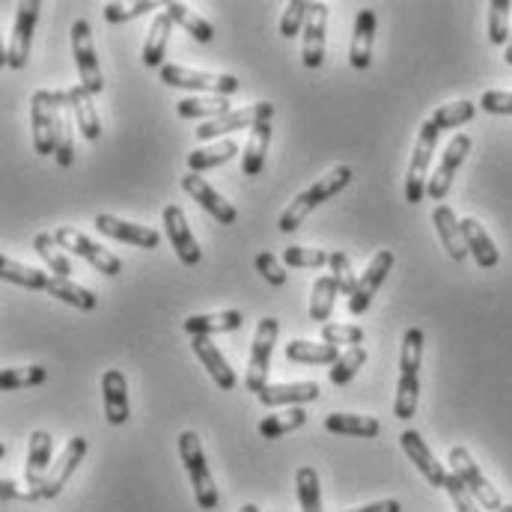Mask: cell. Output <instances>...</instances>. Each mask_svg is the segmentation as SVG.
<instances>
[{"instance_id":"obj_1","label":"cell","mask_w":512,"mask_h":512,"mask_svg":"<svg viewBox=\"0 0 512 512\" xmlns=\"http://www.w3.org/2000/svg\"><path fill=\"white\" fill-rule=\"evenodd\" d=\"M349 182H352V167H346V164H337L334 170H328L325 176H319L307 191H301V194L280 212V221H277L280 233H295V230L304 224V218H307L316 206H322L325 200H331L334 194H340Z\"/></svg>"},{"instance_id":"obj_2","label":"cell","mask_w":512,"mask_h":512,"mask_svg":"<svg viewBox=\"0 0 512 512\" xmlns=\"http://www.w3.org/2000/svg\"><path fill=\"white\" fill-rule=\"evenodd\" d=\"M423 331L408 328L402 337V355H399V382H396V402L393 414L399 420H411L420 399V361H423Z\"/></svg>"},{"instance_id":"obj_3","label":"cell","mask_w":512,"mask_h":512,"mask_svg":"<svg viewBox=\"0 0 512 512\" xmlns=\"http://www.w3.org/2000/svg\"><path fill=\"white\" fill-rule=\"evenodd\" d=\"M84 456H87V438H84V435H75V438L66 444L63 456L54 462V468H51L48 474H42V477L24 474V477H27V489L33 492V498H36V501H51V498H57V495L63 492V486L69 483V477L75 474V468L84 462Z\"/></svg>"},{"instance_id":"obj_4","label":"cell","mask_w":512,"mask_h":512,"mask_svg":"<svg viewBox=\"0 0 512 512\" xmlns=\"http://www.w3.org/2000/svg\"><path fill=\"white\" fill-rule=\"evenodd\" d=\"M179 456H182L185 471H188V477H191L197 507H200V510H215V507H218V486H215L212 471H209V465H206L203 444H200L197 432L188 429V432L179 435Z\"/></svg>"},{"instance_id":"obj_5","label":"cell","mask_w":512,"mask_h":512,"mask_svg":"<svg viewBox=\"0 0 512 512\" xmlns=\"http://www.w3.org/2000/svg\"><path fill=\"white\" fill-rule=\"evenodd\" d=\"M161 81L167 87H179V90H194V93H215V96H233L239 93L242 81L236 75H218V72H197L188 66H176V63H164L161 66Z\"/></svg>"},{"instance_id":"obj_6","label":"cell","mask_w":512,"mask_h":512,"mask_svg":"<svg viewBox=\"0 0 512 512\" xmlns=\"http://www.w3.org/2000/svg\"><path fill=\"white\" fill-rule=\"evenodd\" d=\"M438 134L441 128L435 126L432 120H426L420 126L417 134V143H414V155H411V164H408V176H405V200L411 206H417L426 194V185H429V164H432V152L438 146Z\"/></svg>"},{"instance_id":"obj_7","label":"cell","mask_w":512,"mask_h":512,"mask_svg":"<svg viewBox=\"0 0 512 512\" xmlns=\"http://www.w3.org/2000/svg\"><path fill=\"white\" fill-rule=\"evenodd\" d=\"M277 331H280V322L274 316H265L256 325L251 364H248V376H245V387L256 396L268 387V370H271V352H274V343H277Z\"/></svg>"},{"instance_id":"obj_8","label":"cell","mask_w":512,"mask_h":512,"mask_svg":"<svg viewBox=\"0 0 512 512\" xmlns=\"http://www.w3.org/2000/svg\"><path fill=\"white\" fill-rule=\"evenodd\" d=\"M72 54H75L78 72H81V87H84L90 96H99V93L105 90V78H102L99 57H96V48H93L90 21H84V18H78V21L72 24Z\"/></svg>"},{"instance_id":"obj_9","label":"cell","mask_w":512,"mask_h":512,"mask_svg":"<svg viewBox=\"0 0 512 512\" xmlns=\"http://www.w3.org/2000/svg\"><path fill=\"white\" fill-rule=\"evenodd\" d=\"M450 465H453V474L471 489V495L480 501V507L483 510H492L498 512L504 507V501H501V495H498V489L486 480V474L480 471V465L471 459V453L465 450V447H453L450 450Z\"/></svg>"},{"instance_id":"obj_10","label":"cell","mask_w":512,"mask_h":512,"mask_svg":"<svg viewBox=\"0 0 512 512\" xmlns=\"http://www.w3.org/2000/svg\"><path fill=\"white\" fill-rule=\"evenodd\" d=\"M54 239H57L60 248H66L69 254L81 256V259H87L96 271H102V274H108V277H117V274L123 271V259H120V256L105 251L102 245H96L93 239H87L84 233H78V230H72V227L54 230Z\"/></svg>"},{"instance_id":"obj_11","label":"cell","mask_w":512,"mask_h":512,"mask_svg":"<svg viewBox=\"0 0 512 512\" xmlns=\"http://www.w3.org/2000/svg\"><path fill=\"white\" fill-rule=\"evenodd\" d=\"M39 9H42L39 0L18 3L15 24H12V39L6 45V66L9 69H24L27 66L30 45H33V30H36V21H39Z\"/></svg>"},{"instance_id":"obj_12","label":"cell","mask_w":512,"mask_h":512,"mask_svg":"<svg viewBox=\"0 0 512 512\" xmlns=\"http://www.w3.org/2000/svg\"><path fill=\"white\" fill-rule=\"evenodd\" d=\"M471 146H474V140H471L468 134H456V137L447 143V149H444V155H441V161H438V167H435V173H432V179H429V185H426V194H429L432 200H444V197H447V191H450V185H453V176H456V170L462 167V161L468 158Z\"/></svg>"},{"instance_id":"obj_13","label":"cell","mask_w":512,"mask_h":512,"mask_svg":"<svg viewBox=\"0 0 512 512\" xmlns=\"http://www.w3.org/2000/svg\"><path fill=\"white\" fill-rule=\"evenodd\" d=\"M274 117V105L271 102H256L251 108H242V111H233L221 120H212V123H203L197 128V140H218L230 131H239V128H256L259 123H271Z\"/></svg>"},{"instance_id":"obj_14","label":"cell","mask_w":512,"mask_h":512,"mask_svg":"<svg viewBox=\"0 0 512 512\" xmlns=\"http://www.w3.org/2000/svg\"><path fill=\"white\" fill-rule=\"evenodd\" d=\"M182 191H185L191 200H197L218 224H224V227H233V224H236L239 212L233 209V203L224 200L200 173H185V176H182Z\"/></svg>"},{"instance_id":"obj_15","label":"cell","mask_w":512,"mask_h":512,"mask_svg":"<svg viewBox=\"0 0 512 512\" xmlns=\"http://www.w3.org/2000/svg\"><path fill=\"white\" fill-rule=\"evenodd\" d=\"M161 221H164L167 239H170L173 251L179 256V262H182V265H197L203 254H200V245H197V239H194V230L188 227V218H185L182 206H173V203H170V206L161 212Z\"/></svg>"},{"instance_id":"obj_16","label":"cell","mask_w":512,"mask_h":512,"mask_svg":"<svg viewBox=\"0 0 512 512\" xmlns=\"http://www.w3.org/2000/svg\"><path fill=\"white\" fill-rule=\"evenodd\" d=\"M30 126H33V149L39 155H57L60 146V128H63V114L39 99L30 105Z\"/></svg>"},{"instance_id":"obj_17","label":"cell","mask_w":512,"mask_h":512,"mask_svg":"<svg viewBox=\"0 0 512 512\" xmlns=\"http://www.w3.org/2000/svg\"><path fill=\"white\" fill-rule=\"evenodd\" d=\"M399 444H402V450L408 453V459L417 465V471L426 477V483L432 486V489H444L447 486V471H444V465L435 459V453L426 447V441H423V435L420 432H414V429H405L402 435H399Z\"/></svg>"},{"instance_id":"obj_18","label":"cell","mask_w":512,"mask_h":512,"mask_svg":"<svg viewBox=\"0 0 512 512\" xmlns=\"http://www.w3.org/2000/svg\"><path fill=\"white\" fill-rule=\"evenodd\" d=\"M96 230L105 233L108 239H117V242H128L134 248H158L161 245V233L152 230V227H143V224H131V221H123V218H114V215H96Z\"/></svg>"},{"instance_id":"obj_19","label":"cell","mask_w":512,"mask_h":512,"mask_svg":"<svg viewBox=\"0 0 512 512\" xmlns=\"http://www.w3.org/2000/svg\"><path fill=\"white\" fill-rule=\"evenodd\" d=\"M390 268H393V251L382 248L379 254L370 259L367 271L361 274V283H358L355 295L349 298V313H352V316H361V313L370 307L373 295L379 292V286L384 283V277L390 274Z\"/></svg>"},{"instance_id":"obj_20","label":"cell","mask_w":512,"mask_h":512,"mask_svg":"<svg viewBox=\"0 0 512 512\" xmlns=\"http://www.w3.org/2000/svg\"><path fill=\"white\" fill-rule=\"evenodd\" d=\"M325 27H328V6L325 3H310V15L304 24V66L319 69L325 63Z\"/></svg>"},{"instance_id":"obj_21","label":"cell","mask_w":512,"mask_h":512,"mask_svg":"<svg viewBox=\"0 0 512 512\" xmlns=\"http://www.w3.org/2000/svg\"><path fill=\"white\" fill-rule=\"evenodd\" d=\"M376 12L373 9H361L355 18V33H352V48H349V63L355 69H370L373 63V39H376Z\"/></svg>"},{"instance_id":"obj_22","label":"cell","mask_w":512,"mask_h":512,"mask_svg":"<svg viewBox=\"0 0 512 512\" xmlns=\"http://www.w3.org/2000/svg\"><path fill=\"white\" fill-rule=\"evenodd\" d=\"M432 224H435V233L444 245L447 256L453 262H462L468 256V245H465V233H462V221L456 218V212L450 206H438L432 212Z\"/></svg>"},{"instance_id":"obj_23","label":"cell","mask_w":512,"mask_h":512,"mask_svg":"<svg viewBox=\"0 0 512 512\" xmlns=\"http://www.w3.org/2000/svg\"><path fill=\"white\" fill-rule=\"evenodd\" d=\"M191 349H194V355L200 358V364L209 370V376L215 379V384H218L221 390H233V387L239 384L233 367L227 364V358L221 355V349H218L209 337H191Z\"/></svg>"},{"instance_id":"obj_24","label":"cell","mask_w":512,"mask_h":512,"mask_svg":"<svg viewBox=\"0 0 512 512\" xmlns=\"http://www.w3.org/2000/svg\"><path fill=\"white\" fill-rule=\"evenodd\" d=\"M245 325V316L239 310H221V313H200V316H188L182 322L185 334L191 337H212V334H230L239 331Z\"/></svg>"},{"instance_id":"obj_25","label":"cell","mask_w":512,"mask_h":512,"mask_svg":"<svg viewBox=\"0 0 512 512\" xmlns=\"http://www.w3.org/2000/svg\"><path fill=\"white\" fill-rule=\"evenodd\" d=\"M102 402L108 423L123 426L128 420V382L123 370H108L102 376Z\"/></svg>"},{"instance_id":"obj_26","label":"cell","mask_w":512,"mask_h":512,"mask_svg":"<svg viewBox=\"0 0 512 512\" xmlns=\"http://www.w3.org/2000/svg\"><path fill=\"white\" fill-rule=\"evenodd\" d=\"M265 408L274 405H304V402H316L319 399V384L316 382H283V384H268L259 396H256Z\"/></svg>"},{"instance_id":"obj_27","label":"cell","mask_w":512,"mask_h":512,"mask_svg":"<svg viewBox=\"0 0 512 512\" xmlns=\"http://www.w3.org/2000/svg\"><path fill=\"white\" fill-rule=\"evenodd\" d=\"M462 233H465V245L468 254L477 259L480 268H495L501 262V254L492 242V236L483 230V224L477 218H462Z\"/></svg>"},{"instance_id":"obj_28","label":"cell","mask_w":512,"mask_h":512,"mask_svg":"<svg viewBox=\"0 0 512 512\" xmlns=\"http://www.w3.org/2000/svg\"><path fill=\"white\" fill-rule=\"evenodd\" d=\"M170 33H173V18L167 12H158L152 18V27L146 33V45H143V63L149 69H161L164 66V54L170 45Z\"/></svg>"},{"instance_id":"obj_29","label":"cell","mask_w":512,"mask_h":512,"mask_svg":"<svg viewBox=\"0 0 512 512\" xmlns=\"http://www.w3.org/2000/svg\"><path fill=\"white\" fill-rule=\"evenodd\" d=\"M176 111L182 120H209V123L233 114V108L224 96H191V99H182L176 105Z\"/></svg>"},{"instance_id":"obj_30","label":"cell","mask_w":512,"mask_h":512,"mask_svg":"<svg viewBox=\"0 0 512 512\" xmlns=\"http://www.w3.org/2000/svg\"><path fill=\"white\" fill-rule=\"evenodd\" d=\"M325 429L328 432H337V435H355V438H379L382 432V423L376 417H367V414H328L325 417Z\"/></svg>"},{"instance_id":"obj_31","label":"cell","mask_w":512,"mask_h":512,"mask_svg":"<svg viewBox=\"0 0 512 512\" xmlns=\"http://www.w3.org/2000/svg\"><path fill=\"white\" fill-rule=\"evenodd\" d=\"M239 155V143L236 140H215L212 146H200L188 155V173H203L212 167L227 164L230 158Z\"/></svg>"},{"instance_id":"obj_32","label":"cell","mask_w":512,"mask_h":512,"mask_svg":"<svg viewBox=\"0 0 512 512\" xmlns=\"http://www.w3.org/2000/svg\"><path fill=\"white\" fill-rule=\"evenodd\" d=\"M286 358L295 364H337L340 352L331 343H313V340H292L286 343Z\"/></svg>"},{"instance_id":"obj_33","label":"cell","mask_w":512,"mask_h":512,"mask_svg":"<svg viewBox=\"0 0 512 512\" xmlns=\"http://www.w3.org/2000/svg\"><path fill=\"white\" fill-rule=\"evenodd\" d=\"M72 111H75V123H78L81 134H84L87 140H99V137H102L99 111H96V105H93V96H90L81 84L72 87Z\"/></svg>"},{"instance_id":"obj_34","label":"cell","mask_w":512,"mask_h":512,"mask_svg":"<svg viewBox=\"0 0 512 512\" xmlns=\"http://www.w3.org/2000/svg\"><path fill=\"white\" fill-rule=\"evenodd\" d=\"M307 423V411L301 408V405H289V408H283V411H277V414H268L265 420H259V435L262 438H283L286 432H295V429H301Z\"/></svg>"},{"instance_id":"obj_35","label":"cell","mask_w":512,"mask_h":512,"mask_svg":"<svg viewBox=\"0 0 512 512\" xmlns=\"http://www.w3.org/2000/svg\"><path fill=\"white\" fill-rule=\"evenodd\" d=\"M164 12L173 18V24H179L185 33H191L197 42H203V45H206V42H212V39H215V27H212L203 15H197L194 9H188L185 3H167V6H164Z\"/></svg>"},{"instance_id":"obj_36","label":"cell","mask_w":512,"mask_h":512,"mask_svg":"<svg viewBox=\"0 0 512 512\" xmlns=\"http://www.w3.org/2000/svg\"><path fill=\"white\" fill-rule=\"evenodd\" d=\"M337 292H340V286H337V280L331 274H325V277H319L313 283V292H310V319L313 322L328 325L334 301H337Z\"/></svg>"},{"instance_id":"obj_37","label":"cell","mask_w":512,"mask_h":512,"mask_svg":"<svg viewBox=\"0 0 512 512\" xmlns=\"http://www.w3.org/2000/svg\"><path fill=\"white\" fill-rule=\"evenodd\" d=\"M51 456H54V438H51V432L36 429V432L30 435V447H27V468H24V474H36V477L48 474V471L54 468Z\"/></svg>"},{"instance_id":"obj_38","label":"cell","mask_w":512,"mask_h":512,"mask_svg":"<svg viewBox=\"0 0 512 512\" xmlns=\"http://www.w3.org/2000/svg\"><path fill=\"white\" fill-rule=\"evenodd\" d=\"M268 143H271V123H259L251 128L248 146L242 152V173L245 176H256L265 167V155H268Z\"/></svg>"},{"instance_id":"obj_39","label":"cell","mask_w":512,"mask_h":512,"mask_svg":"<svg viewBox=\"0 0 512 512\" xmlns=\"http://www.w3.org/2000/svg\"><path fill=\"white\" fill-rule=\"evenodd\" d=\"M0 277L15 283V286H27V289H48V283H51V274L30 268V265H21L9 256H0Z\"/></svg>"},{"instance_id":"obj_40","label":"cell","mask_w":512,"mask_h":512,"mask_svg":"<svg viewBox=\"0 0 512 512\" xmlns=\"http://www.w3.org/2000/svg\"><path fill=\"white\" fill-rule=\"evenodd\" d=\"M45 292H51L54 298H60V301H66V304H72L78 310H96V304H99V298L87 286H78L75 280L54 277V274H51V283H48Z\"/></svg>"},{"instance_id":"obj_41","label":"cell","mask_w":512,"mask_h":512,"mask_svg":"<svg viewBox=\"0 0 512 512\" xmlns=\"http://www.w3.org/2000/svg\"><path fill=\"white\" fill-rule=\"evenodd\" d=\"M33 251L42 256V262L54 271V277L72 280V262H69V256L60 251L54 233H39V236L33 239Z\"/></svg>"},{"instance_id":"obj_42","label":"cell","mask_w":512,"mask_h":512,"mask_svg":"<svg viewBox=\"0 0 512 512\" xmlns=\"http://www.w3.org/2000/svg\"><path fill=\"white\" fill-rule=\"evenodd\" d=\"M295 486H298L301 512H322V489H319V474H316L313 465H301L298 468Z\"/></svg>"},{"instance_id":"obj_43","label":"cell","mask_w":512,"mask_h":512,"mask_svg":"<svg viewBox=\"0 0 512 512\" xmlns=\"http://www.w3.org/2000/svg\"><path fill=\"white\" fill-rule=\"evenodd\" d=\"M48 379V370L39 367V364H30V367H6L0 373V387L3 390H21V387H39Z\"/></svg>"},{"instance_id":"obj_44","label":"cell","mask_w":512,"mask_h":512,"mask_svg":"<svg viewBox=\"0 0 512 512\" xmlns=\"http://www.w3.org/2000/svg\"><path fill=\"white\" fill-rule=\"evenodd\" d=\"M474 114H477V105H474V102H468V99H462V102L441 105L429 120L444 131V128H459V126H465V123H471V120H474Z\"/></svg>"},{"instance_id":"obj_45","label":"cell","mask_w":512,"mask_h":512,"mask_svg":"<svg viewBox=\"0 0 512 512\" xmlns=\"http://www.w3.org/2000/svg\"><path fill=\"white\" fill-rule=\"evenodd\" d=\"M510 15V0H492L489 3V39H492V45H507L510 42Z\"/></svg>"},{"instance_id":"obj_46","label":"cell","mask_w":512,"mask_h":512,"mask_svg":"<svg viewBox=\"0 0 512 512\" xmlns=\"http://www.w3.org/2000/svg\"><path fill=\"white\" fill-rule=\"evenodd\" d=\"M367 364V349L364 346H355V349H349V352H343L340 355V361L331 367V373H328V379L331 384H349L355 376H358V370Z\"/></svg>"},{"instance_id":"obj_47","label":"cell","mask_w":512,"mask_h":512,"mask_svg":"<svg viewBox=\"0 0 512 512\" xmlns=\"http://www.w3.org/2000/svg\"><path fill=\"white\" fill-rule=\"evenodd\" d=\"M307 15H310V3H304V0L286 3L283 18H280V36H283V39H295L298 33H304Z\"/></svg>"},{"instance_id":"obj_48","label":"cell","mask_w":512,"mask_h":512,"mask_svg":"<svg viewBox=\"0 0 512 512\" xmlns=\"http://www.w3.org/2000/svg\"><path fill=\"white\" fill-rule=\"evenodd\" d=\"M283 262L289 268H322V265H331V254L322 248H286Z\"/></svg>"},{"instance_id":"obj_49","label":"cell","mask_w":512,"mask_h":512,"mask_svg":"<svg viewBox=\"0 0 512 512\" xmlns=\"http://www.w3.org/2000/svg\"><path fill=\"white\" fill-rule=\"evenodd\" d=\"M367 340L364 328L358 325H322V343H331V346H361Z\"/></svg>"},{"instance_id":"obj_50","label":"cell","mask_w":512,"mask_h":512,"mask_svg":"<svg viewBox=\"0 0 512 512\" xmlns=\"http://www.w3.org/2000/svg\"><path fill=\"white\" fill-rule=\"evenodd\" d=\"M331 277L337 280V286H340V292L343 295H355V289H358V277H355V271H352V262H349V256L343 254V251H334L331 254Z\"/></svg>"},{"instance_id":"obj_51","label":"cell","mask_w":512,"mask_h":512,"mask_svg":"<svg viewBox=\"0 0 512 512\" xmlns=\"http://www.w3.org/2000/svg\"><path fill=\"white\" fill-rule=\"evenodd\" d=\"M155 3L152 0H137V3H108L105 6V21L108 24H126V21H134L146 12H152Z\"/></svg>"},{"instance_id":"obj_52","label":"cell","mask_w":512,"mask_h":512,"mask_svg":"<svg viewBox=\"0 0 512 512\" xmlns=\"http://www.w3.org/2000/svg\"><path fill=\"white\" fill-rule=\"evenodd\" d=\"M447 495H450V501H453V507H456V512H483V507H480V501L471 495V489L456 477V474H450L447 477Z\"/></svg>"},{"instance_id":"obj_53","label":"cell","mask_w":512,"mask_h":512,"mask_svg":"<svg viewBox=\"0 0 512 512\" xmlns=\"http://www.w3.org/2000/svg\"><path fill=\"white\" fill-rule=\"evenodd\" d=\"M254 262H256V271H259L271 286H283V283H286V277H289V274H286V268L280 265V259H277L274 254L262 251V254H256Z\"/></svg>"},{"instance_id":"obj_54","label":"cell","mask_w":512,"mask_h":512,"mask_svg":"<svg viewBox=\"0 0 512 512\" xmlns=\"http://www.w3.org/2000/svg\"><path fill=\"white\" fill-rule=\"evenodd\" d=\"M480 108L486 114H501V117H512V93L504 90H486L480 96Z\"/></svg>"},{"instance_id":"obj_55","label":"cell","mask_w":512,"mask_h":512,"mask_svg":"<svg viewBox=\"0 0 512 512\" xmlns=\"http://www.w3.org/2000/svg\"><path fill=\"white\" fill-rule=\"evenodd\" d=\"M72 117L69 114H63V128H60V146H57V164L60 167H72V161H75V146H72Z\"/></svg>"},{"instance_id":"obj_56","label":"cell","mask_w":512,"mask_h":512,"mask_svg":"<svg viewBox=\"0 0 512 512\" xmlns=\"http://www.w3.org/2000/svg\"><path fill=\"white\" fill-rule=\"evenodd\" d=\"M0 498H6V501H36L30 489H21V486L12 483V480H3V483H0Z\"/></svg>"},{"instance_id":"obj_57","label":"cell","mask_w":512,"mask_h":512,"mask_svg":"<svg viewBox=\"0 0 512 512\" xmlns=\"http://www.w3.org/2000/svg\"><path fill=\"white\" fill-rule=\"evenodd\" d=\"M346 512H402L399 507V501H376V504H370V507H358V510H346Z\"/></svg>"},{"instance_id":"obj_58","label":"cell","mask_w":512,"mask_h":512,"mask_svg":"<svg viewBox=\"0 0 512 512\" xmlns=\"http://www.w3.org/2000/svg\"><path fill=\"white\" fill-rule=\"evenodd\" d=\"M504 60L512 66V36H510V42H507V54H504Z\"/></svg>"},{"instance_id":"obj_59","label":"cell","mask_w":512,"mask_h":512,"mask_svg":"<svg viewBox=\"0 0 512 512\" xmlns=\"http://www.w3.org/2000/svg\"><path fill=\"white\" fill-rule=\"evenodd\" d=\"M242 512H259V507H256V504H245V507H242Z\"/></svg>"},{"instance_id":"obj_60","label":"cell","mask_w":512,"mask_h":512,"mask_svg":"<svg viewBox=\"0 0 512 512\" xmlns=\"http://www.w3.org/2000/svg\"><path fill=\"white\" fill-rule=\"evenodd\" d=\"M498 512H512V504H504V507H501Z\"/></svg>"}]
</instances>
